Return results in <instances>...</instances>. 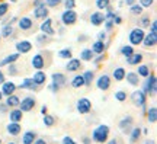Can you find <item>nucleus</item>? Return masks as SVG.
<instances>
[{
  "instance_id": "nucleus-1",
  "label": "nucleus",
  "mask_w": 157,
  "mask_h": 144,
  "mask_svg": "<svg viewBox=\"0 0 157 144\" xmlns=\"http://www.w3.org/2000/svg\"><path fill=\"white\" fill-rule=\"evenodd\" d=\"M108 135H109V127H106V125H99V127H96L95 130H93V133H92L93 140L98 141V143L106 141Z\"/></svg>"
},
{
  "instance_id": "nucleus-2",
  "label": "nucleus",
  "mask_w": 157,
  "mask_h": 144,
  "mask_svg": "<svg viewBox=\"0 0 157 144\" xmlns=\"http://www.w3.org/2000/svg\"><path fill=\"white\" fill-rule=\"evenodd\" d=\"M144 31L141 28H134L131 32H129V42L132 45H138L143 42V38H144Z\"/></svg>"
},
{
  "instance_id": "nucleus-3",
  "label": "nucleus",
  "mask_w": 157,
  "mask_h": 144,
  "mask_svg": "<svg viewBox=\"0 0 157 144\" xmlns=\"http://www.w3.org/2000/svg\"><path fill=\"white\" fill-rule=\"evenodd\" d=\"M61 21L64 25H73L77 21V13L73 9H66V12L61 15Z\"/></svg>"
},
{
  "instance_id": "nucleus-4",
  "label": "nucleus",
  "mask_w": 157,
  "mask_h": 144,
  "mask_svg": "<svg viewBox=\"0 0 157 144\" xmlns=\"http://www.w3.org/2000/svg\"><path fill=\"white\" fill-rule=\"evenodd\" d=\"M76 108H77V111L80 112V114H89L90 109H92V102H90L87 98H80V99L77 100Z\"/></svg>"
},
{
  "instance_id": "nucleus-5",
  "label": "nucleus",
  "mask_w": 157,
  "mask_h": 144,
  "mask_svg": "<svg viewBox=\"0 0 157 144\" xmlns=\"http://www.w3.org/2000/svg\"><path fill=\"white\" fill-rule=\"evenodd\" d=\"M147 82L144 84V93H148V95H154L156 93V89H157V80H156V76H147Z\"/></svg>"
},
{
  "instance_id": "nucleus-6",
  "label": "nucleus",
  "mask_w": 157,
  "mask_h": 144,
  "mask_svg": "<svg viewBox=\"0 0 157 144\" xmlns=\"http://www.w3.org/2000/svg\"><path fill=\"white\" fill-rule=\"evenodd\" d=\"M131 100L135 106H144L146 105V93L143 90H135L134 93L131 95Z\"/></svg>"
},
{
  "instance_id": "nucleus-7",
  "label": "nucleus",
  "mask_w": 157,
  "mask_h": 144,
  "mask_svg": "<svg viewBox=\"0 0 157 144\" xmlns=\"http://www.w3.org/2000/svg\"><path fill=\"white\" fill-rule=\"evenodd\" d=\"M19 105H21V111L22 112H29L31 109H34L35 106V99L34 98H25L22 102H19Z\"/></svg>"
},
{
  "instance_id": "nucleus-8",
  "label": "nucleus",
  "mask_w": 157,
  "mask_h": 144,
  "mask_svg": "<svg viewBox=\"0 0 157 144\" xmlns=\"http://www.w3.org/2000/svg\"><path fill=\"white\" fill-rule=\"evenodd\" d=\"M52 21H51L50 18H47L44 22L41 23V31H42V33H45V35H54L56 33V31L52 29Z\"/></svg>"
},
{
  "instance_id": "nucleus-9",
  "label": "nucleus",
  "mask_w": 157,
  "mask_h": 144,
  "mask_svg": "<svg viewBox=\"0 0 157 144\" xmlns=\"http://www.w3.org/2000/svg\"><path fill=\"white\" fill-rule=\"evenodd\" d=\"M96 84H98V89L106 90V89H109V86H111V79H109L108 74H103V76H101V77L98 79Z\"/></svg>"
},
{
  "instance_id": "nucleus-10",
  "label": "nucleus",
  "mask_w": 157,
  "mask_h": 144,
  "mask_svg": "<svg viewBox=\"0 0 157 144\" xmlns=\"http://www.w3.org/2000/svg\"><path fill=\"white\" fill-rule=\"evenodd\" d=\"M143 44L146 45V47H154V45L157 44V33L150 32L148 35H144Z\"/></svg>"
},
{
  "instance_id": "nucleus-11",
  "label": "nucleus",
  "mask_w": 157,
  "mask_h": 144,
  "mask_svg": "<svg viewBox=\"0 0 157 144\" xmlns=\"http://www.w3.org/2000/svg\"><path fill=\"white\" fill-rule=\"evenodd\" d=\"M16 50L19 51V53H22V54H25V53H29V51L32 50V44L29 42V41H19L16 44Z\"/></svg>"
},
{
  "instance_id": "nucleus-12",
  "label": "nucleus",
  "mask_w": 157,
  "mask_h": 144,
  "mask_svg": "<svg viewBox=\"0 0 157 144\" xmlns=\"http://www.w3.org/2000/svg\"><path fill=\"white\" fill-rule=\"evenodd\" d=\"M105 22V16L102 15L101 12H96V13H92L90 15V23L95 25V26H99L102 23Z\"/></svg>"
},
{
  "instance_id": "nucleus-13",
  "label": "nucleus",
  "mask_w": 157,
  "mask_h": 144,
  "mask_svg": "<svg viewBox=\"0 0 157 144\" xmlns=\"http://www.w3.org/2000/svg\"><path fill=\"white\" fill-rule=\"evenodd\" d=\"M3 88H2V93L6 95V96H9L12 95L15 90H16V84L13 83V82H3Z\"/></svg>"
},
{
  "instance_id": "nucleus-14",
  "label": "nucleus",
  "mask_w": 157,
  "mask_h": 144,
  "mask_svg": "<svg viewBox=\"0 0 157 144\" xmlns=\"http://www.w3.org/2000/svg\"><path fill=\"white\" fill-rule=\"evenodd\" d=\"M6 130H7V133L10 134V135H17V134L21 133V125H19L16 121H12L7 124Z\"/></svg>"
},
{
  "instance_id": "nucleus-15",
  "label": "nucleus",
  "mask_w": 157,
  "mask_h": 144,
  "mask_svg": "<svg viewBox=\"0 0 157 144\" xmlns=\"http://www.w3.org/2000/svg\"><path fill=\"white\" fill-rule=\"evenodd\" d=\"M131 125H132V118L131 116H125V118H122L121 119V122H119V128H121V131H124V133H127L129 128H131Z\"/></svg>"
},
{
  "instance_id": "nucleus-16",
  "label": "nucleus",
  "mask_w": 157,
  "mask_h": 144,
  "mask_svg": "<svg viewBox=\"0 0 157 144\" xmlns=\"http://www.w3.org/2000/svg\"><path fill=\"white\" fill-rule=\"evenodd\" d=\"M47 15H48V9L44 6H38V7H35L34 10V16L36 18V19H45L47 18Z\"/></svg>"
},
{
  "instance_id": "nucleus-17",
  "label": "nucleus",
  "mask_w": 157,
  "mask_h": 144,
  "mask_svg": "<svg viewBox=\"0 0 157 144\" xmlns=\"http://www.w3.org/2000/svg\"><path fill=\"white\" fill-rule=\"evenodd\" d=\"M44 64H45L44 57L41 56V54H35V56L32 57V66H34V68L41 70V68L44 67Z\"/></svg>"
},
{
  "instance_id": "nucleus-18",
  "label": "nucleus",
  "mask_w": 157,
  "mask_h": 144,
  "mask_svg": "<svg viewBox=\"0 0 157 144\" xmlns=\"http://www.w3.org/2000/svg\"><path fill=\"white\" fill-rule=\"evenodd\" d=\"M141 60H143V54H131L129 57H127V63H128L129 66H135V64H140L141 63Z\"/></svg>"
},
{
  "instance_id": "nucleus-19",
  "label": "nucleus",
  "mask_w": 157,
  "mask_h": 144,
  "mask_svg": "<svg viewBox=\"0 0 157 144\" xmlns=\"http://www.w3.org/2000/svg\"><path fill=\"white\" fill-rule=\"evenodd\" d=\"M68 72H77L78 68H80V60L77 58H71V60L67 63V66H66Z\"/></svg>"
},
{
  "instance_id": "nucleus-20",
  "label": "nucleus",
  "mask_w": 157,
  "mask_h": 144,
  "mask_svg": "<svg viewBox=\"0 0 157 144\" xmlns=\"http://www.w3.org/2000/svg\"><path fill=\"white\" fill-rule=\"evenodd\" d=\"M32 19H29V18H22L21 21H19V28L22 29V31H28V29L32 28Z\"/></svg>"
},
{
  "instance_id": "nucleus-21",
  "label": "nucleus",
  "mask_w": 157,
  "mask_h": 144,
  "mask_svg": "<svg viewBox=\"0 0 157 144\" xmlns=\"http://www.w3.org/2000/svg\"><path fill=\"white\" fill-rule=\"evenodd\" d=\"M36 86L38 84H35L32 79H25L22 83H21V89H29V90H35Z\"/></svg>"
},
{
  "instance_id": "nucleus-22",
  "label": "nucleus",
  "mask_w": 157,
  "mask_h": 144,
  "mask_svg": "<svg viewBox=\"0 0 157 144\" xmlns=\"http://www.w3.org/2000/svg\"><path fill=\"white\" fill-rule=\"evenodd\" d=\"M92 51L95 53V54H102L103 51H105V44H103V41H96L95 44H93V47H92Z\"/></svg>"
},
{
  "instance_id": "nucleus-23",
  "label": "nucleus",
  "mask_w": 157,
  "mask_h": 144,
  "mask_svg": "<svg viewBox=\"0 0 157 144\" xmlns=\"http://www.w3.org/2000/svg\"><path fill=\"white\" fill-rule=\"evenodd\" d=\"M45 73H42V72H36L34 74V77H32V80H34V83L35 84H42V83H45Z\"/></svg>"
},
{
  "instance_id": "nucleus-24",
  "label": "nucleus",
  "mask_w": 157,
  "mask_h": 144,
  "mask_svg": "<svg viewBox=\"0 0 157 144\" xmlns=\"http://www.w3.org/2000/svg\"><path fill=\"white\" fill-rule=\"evenodd\" d=\"M125 77L128 80L129 84H132V86H137L138 84V74H135V73H125Z\"/></svg>"
},
{
  "instance_id": "nucleus-25",
  "label": "nucleus",
  "mask_w": 157,
  "mask_h": 144,
  "mask_svg": "<svg viewBox=\"0 0 157 144\" xmlns=\"http://www.w3.org/2000/svg\"><path fill=\"white\" fill-rule=\"evenodd\" d=\"M52 82L56 84H58V86H63V84L66 83V77H64V74H61V73H54L52 74Z\"/></svg>"
},
{
  "instance_id": "nucleus-26",
  "label": "nucleus",
  "mask_w": 157,
  "mask_h": 144,
  "mask_svg": "<svg viewBox=\"0 0 157 144\" xmlns=\"http://www.w3.org/2000/svg\"><path fill=\"white\" fill-rule=\"evenodd\" d=\"M147 118H148V121L151 122V124H154V122L157 121V109H156V106H153V108L148 109V112H147Z\"/></svg>"
},
{
  "instance_id": "nucleus-27",
  "label": "nucleus",
  "mask_w": 157,
  "mask_h": 144,
  "mask_svg": "<svg viewBox=\"0 0 157 144\" xmlns=\"http://www.w3.org/2000/svg\"><path fill=\"white\" fill-rule=\"evenodd\" d=\"M83 84H84V77H83V76H74V79L71 80V86H73V88H76V89L82 88Z\"/></svg>"
},
{
  "instance_id": "nucleus-28",
  "label": "nucleus",
  "mask_w": 157,
  "mask_h": 144,
  "mask_svg": "<svg viewBox=\"0 0 157 144\" xmlns=\"http://www.w3.org/2000/svg\"><path fill=\"white\" fill-rule=\"evenodd\" d=\"M17 58H19V54H10V56H7L6 58H3V60L0 61V66H6V64H10V63H13V61H16Z\"/></svg>"
},
{
  "instance_id": "nucleus-29",
  "label": "nucleus",
  "mask_w": 157,
  "mask_h": 144,
  "mask_svg": "<svg viewBox=\"0 0 157 144\" xmlns=\"http://www.w3.org/2000/svg\"><path fill=\"white\" fill-rule=\"evenodd\" d=\"M113 77H115V80L121 82V80L125 77V70H124L122 67H118V68H115V70H113Z\"/></svg>"
},
{
  "instance_id": "nucleus-30",
  "label": "nucleus",
  "mask_w": 157,
  "mask_h": 144,
  "mask_svg": "<svg viewBox=\"0 0 157 144\" xmlns=\"http://www.w3.org/2000/svg\"><path fill=\"white\" fill-rule=\"evenodd\" d=\"M19 102H21L19 98L12 93V95H9V98H7V100H6V105L7 106H17L19 105Z\"/></svg>"
},
{
  "instance_id": "nucleus-31",
  "label": "nucleus",
  "mask_w": 157,
  "mask_h": 144,
  "mask_svg": "<svg viewBox=\"0 0 157 144\" xmlns=\"http://www.w3.org/2000/svg\"><path fill=\"white\" fill-rule=\"evenodd\" d=\"M22 141L25 144L34 143V141H35V133H32V131H26V133H25V135H23Z\"/></svg>"
},
{
  "instance_id": "nucleus-32",
  "label": "nucleus",
  "mask_w": 157,
  "mask_h": 144,
  "mask_svg": "<svg viewBox=\"0 0 157 144\" xmlns=\"http://www.w3.org/2000/svg\"><path fill=\"white\" fill-rule=\"evenodd\" d=\"M80 57H82V60H84V61H90L93 58V51L89 50V48H84V50L82 51Z\"/></svg>"
},
{
  "instance_id": "nucleus-33",
  "label": "nucleus",
  "mask_w": 157,
  "mask_h": 144,
  "mask_svg": "<svg viewBox=\"0 0 157 144\" xmlns=\"http://www.w3.org/2000/svg\"><path fill=\"white\" fill-rule=\"evenodd\" d=\"M22 119V111H19V109H13L10 112V121H16L19 122Z\"/></svg>"
},
{
  "instance_id": "nucleus-34",
  "label": "nucleus",
  "mask_w": 157,
  "mask_h": 144,
  "mask_svg": "<svg viewBox=\"0 0 157 144\" xmlns=\"http://www.w3.org/2000/svg\"><path fill=\"white\" fill-rule=\"evenodd\" d=\"M83 77H84V84H86V86H90L92 82H93V72H86L83 74Z\"/></svg>"
},
{
  "instance_id": "nucleus-35",
  "label": "nucleus",
  "mask_w": 157,
  "mask_h": 144,
  "mask_svg": "<svg viewBox=\"0 0 157 144\" xmlns=\"http://www.w3.org/2000/svg\"><path fill=\"white\" fill-rule=\"evenodd\" d=\"M12 31H13V28H12V23L10 25H5L3 26V29H2V35L5 37V38H9L12 35Z\"/></svg>"
},
{
  "instance_id": "nucleus-36",
  "label": "nucleus",
  "mask_w": 157,
  "mask_h": 144,
  "mask_svg": "<svg viewBox=\"0 0 157 144\" xmlns=\"http://www.w3.org/2000/svg\"><path fill=\"white\" fill-rule=\"evenodd\" d=\"M132 53H134V50H132V47H131V45H124L122 48H121V54L125 56V57H129Z\"/></svg>"
},
{
  "instance_id": "nucleus-37",
  "label": "nucleus",
  "mask_w": 157,
  "mask_h": 144,
  "mask_svg": "<svg viewBox=\"0 0 157 144\" xmlns=\"http://www.w3.org/2000/svg\"><path fill=\"white\" fill-rule=\"evenodd\" d=\"M138 74H140L141 77H147V76L150 74V68H148V66H140L138 67Z\"/></svg>"
},
{
  "instance_id": "nucleus-38",
  "label": "nucleus",
  "mask_w": 157,
  "mask_h": 144,
  "mask_svg": "<svg viewBox=\"0 0 157 144\" xmlns=\"http://www.w3.org/2000/svg\"><path fill=\"white\" fill-rule=\"evenodd\" d=\"M140 135H141V130H140V128H134V130H132V133H131L129 140L134 143V141H137V140L140 138Z\"/></svg>"
},
{
  "instance_id": "nucleus-39",
  "label": "nucleus",
  "mask_w": 157,
  "mask_h": 144,
  "mask_svg": "<svg viewBox=\"0 0 157 144\" xmlns=\"http://www.w3.org/2000/svg\"><path fill=\"white\" fill-rule=\"evenodd\" d=\"M58 57L60 58H71V50L70 48H64L58 53Z\"/></svg>"
},
{
  "instance_id": "nucleus-40",
  "label": "nucleus",
  "mask_w": 157,
  "mask_h": 144,
  "mask_svg": "<svg viewBox=\"0 0 157 144\" xmlns=\"http://www.w3.org/2000/svg\"><path fill=\"white\" fill-rule=\"evenodd\" d=\"M143 9H144V7L141 5H131V13H132V15H141Z\"/></svg>"
},
{
  "instance_id": "nucleus-41",
  "label": "nucleus",
  "mask_w": 157,
  "mask_h": 144,
  "mask_svg": "<svg viewBox=\"0 0 157 144\" xmlns=\"http://www.w3.org/2000/svg\"><path fill=\"white\" fill-rule=\"evenodd\" d=\"M109 6V0H96V7L98 9H106Z\"/></svg>"
},
{
  "instance_id": "nucleus-42",
  "label": "nucleus",
  "mask_w": 157,
  "mask_h": 144,
  "mask_svg": "<svg viewBox=\"0 0 157 144\" xmlns=\"http://www.w3.org/2000/svg\"><path fill=\"white\" fill-rule=\"evenodd\" d=\"M44 124L47 125V127H52V125H54V116L47 115V114H45L44 115Z\"/></svg>"
},
{
  "instance_id": "nucleus-43",
  "label": "nucleus",
  "mask_w": 157,
  "mask_h": 144,
  "mask_svg": "<svg viewBox=\"0 0 157 144\" xmlns=\"http://www.w3.org/2000/svg\"><path fill=\"white\" fill-rule=\"evenodd\" d=\"M115 99L119 100V102H124V100L127 99V93L124 90H118L117 93H115Z\"/></svg>"
},
{
  "instance_id": "nucleus-44",
  "label": "nucleus",
  "mask_w": 157,
  "mask_h": 144,
  "mask_svg": "<svg viewBox=\"0 0 157 144\" xmlns=\"http://www.w3.org/2000/svg\"><path fill=\"white\" fill-rule=\"evenodd\" d=\"M64 6H66V9H73L76 6V2L74 0H64Z\"/></svg>"
},
{
  "instance_id": "nucleus-45",
  "label": "nucleus",
  "mask_w": 157,
  "mask_h": 144,
  "mask_svg": "<svg viewBox=\"0 0 157 144\" xmlns=\"http://www.w3.org/2000/svg\"><path fill=\"white\" fill-rule=\"evenodd\" d=\"M60 2H61V0H47L45 3L50 6V7H56V6L60 5Z\"/></svg>"
},
{
  "instance_id": "nucleus-46",
  "label": "nucleus",
  "mask_w": 157,
  "mask_h": 144,
  "mask_svg": "<svg viewBox=\"0 0 157 144\" xmlns=\"http://www.w3.org/2000/svg\"><path fill=\"white\" fill-rule=\"evenodd\" d=\"M7 3H0V16H3L6 12H7Z\"/></svg>"
},
{
  "instance_id": "nucleus-47",
  "label": "nucleus",
  "mask_w": 157,
  "mask_h": 144,
  "mask_svg": "<svg viewBox=\"0 0 157 144\" xmlns=\"http://www.w3.org/2000/svg\"><path fill=\"white\" fill-rule=\"evenodd\" d=\"M140 5L143 7H150L153 5V0H140Z\"/></svg>"
},
{
  "instance_id": "nucleus-48",
  "label": "nucleus",
  "mask_w": 157,
  "mask_h": 144,
  "mask_svg": "<svg viewBox=\"0 0 157 144\" xmlns=\"http://www.w3.org/2000/svg\"><path fill=\"white\" fill-rule=\"evenodd\" d=\"M141 25H143V26H148V25H150V18L148 16L141 18Z\"/></svg>"
},
{
  "instance_id": "nucleus-49",
  "label": "nucleus",
  "mask_w": 157,
  "mask_h": 144,
  "mask_svg": "<svg viewBox=\"0 0 157 144\" xmlns=\"http://www.w3.org/2000/svg\"><path fill=\"white\" fill-rule=\"evenodd\" d=\"M9 73H10V74H16V73H17V68L13 66L12 63H10V66H9Z\"/></svg>"
},
{
  "instance_id": "nucleus-50",
  "label": "nucleus",
  "mask_w": 157,
  "mask_h": 144,
  "mask_svg": "<svg viewBox=\"0 0 157 144\" xmlns=\"http://www.w3.org/2000/svg\"><path fill=\"white\" fill-rule=\"evenodd\" d=\"M58 89H60V86H58V84H56L54 82L51 83V86H50V90H51V92H57Z\"/></svg>"
},
{
  "instance_id": "nucleus-51",
  "label": "nucleus",
  "mask_w": 157,
  "mask_h": 144,
  "mask_svg": "<svg viewBox=\"0 0 157 144\" xmlns=\"http://www.w3.org/2000/svg\"><path fill=\"white\" fill-rule=\"evenodd\" d=\"M63 143H64V144H68V143L73 144V143H74V140L71 138V137H64V138H63Z\"/></svg>"
},
{
  "instance_id": "nucleus-52",
  "label": "nucleus",
  "mask_w": 157,
  "mask_h": 144,
  "mask_svg": "<svg viewBox=\"0 0 157 144\" xmlns=\"http://www.w3.org/2000/svg\"><path fill=\"white\" fill-rule=\"evenodd\" d=\"M45 2L44 0H34V6L35 7H38V6H44Z\"/></svg>"
},
{
  "instance_id": "nucleus-53",
  "label": "nucleus",
  "mask_w": 157,
  "mask_h": 144,
  "mask_svg": "<svg viewBox=\"0 0 157 144\" xmlns=\"http://www.w3.org/2000/svg\"><path fill=\"white\" fill-rule=\"evenodd\" d=\"M44 41H47V35H41V37H38V42L39 44H42V42H44Z\"/></svg>"
},
{
  "instance_id": "nucleus-54",
  "label": "nucleus",
  "mask_w": 157,
  "mask_h": 144,
  "mask_svg": "<svg viewBox=\"0 0 157 144\" xmlns=\"http://www.w3.org/2000/svg\"><path fill=\"white\" fill-rule=\"evenodd\" d=\"M151 32L153 33H157V23H156V21L151 23Z\"/></svg>"
},
{
  "instance_id": "nucleus-55",
  "label": "nucleus",
  "mask_w": 157,
  "mask_h": 144,
  "mask_svg": "<svg viewBox=\"0 0 157 144\" xmlns=\"http://www.w3.org/2000/svg\"><path fill=\"white\" fill-rule=\"evenodd\" d=\"M3 82H5V74H3V73H2V70H0V84L3 83Z\"/></svg>"
},
{
  "instance_id": "nucleus-56",
  "label": "nucleus",
  "mask_w": 157,
  "mask_h": 144,
  "mask_svg": "<svg viewBox=\"0 0 157 144\" xmlns=\"http://www.w3.org/2000/svg\"><path fill=\"white\" fill-rule=\"evenodd\" d=\"M105 38H106V35H105L103 32L99 33V39H101V41H105Z\"/></svg>"
},
{
  "instance_id": "nucleus-57",
  "label": "nucleus",
  "mask_w": 157,
  "mask_h": 144,
  "mask_svg": "<svg viewBox=\"0 0 157 144\" xmlns=\"http://www.w3.org/2000/svg\"><path fill=\"white\" fill-rule=\"evenodd\" d=\"M134 2H135V0H125V3H127V5H128V6L134 5Z\"/></svg>"
},
{
  "instance_id": "nucleus-58",
  "label": "nucleus",
  "mask_w": 157,
  "mask_h": 144,
  "mask_svg": "<svg viewBox=\"0 0 157 144\" xmlns=\"http://www.w3.org/2000/svg\"><path fill=\"white\" fill-rule=\"evenodd\" d=\"M41 112H42V115H45V114H47V106H42V109H41Z\"/></svg>"
},
{
  "instance_id": "nucleus-59",
  "label": "nucleus",
  "mask_w": 157,
  "mask_h": 144,
  "mask_svg": "<svg viewBox=\"0 0 157 144\" xmlns=\"http://www.w3.org/2000/svg\"><path fill=\"white\" fill-rule=\"evenodd\" d=\"M5 109H6V106H5V105L0 106V111H2V112H5Z\"/></svg>"
},
{
  "instance_id": "nucleus-60",
  "label": "nucleus",
  "mask_w": 157,
  "mask_h": 144,
  "mask_svg": "<svg viewBox=\"0 0 157 144\" xmlns=\"http://www.w3.org/2000/svg\"><path fill=\"white\" fill-rule=\"evenodd\" d=\"M36 143H38V144H44L45 141H44V140H36Z\"/></svg>"
},
{
  "instance_id": "nucleus-61",
  "label": "nucleus",
  "mask_w": 157,
  "mask_h": 144,
  "mask_svg": "<svg viewBox=\"0 0 157 144\" xmlns=\"http://www.w3.org/2000/svg\"><path fill=\"white\" fill-rule=\"evenodd\" d=\"M2 96H3V93H2V92H0V100H2Z\"/></svg>"
},
{
  "instance_id": "nucleus-62",
  "label": "nucleus",
  "mask_w": 157,
  "mask_h": 144,
  "mask_svg": "<svg viewBox=\"0 0 157 144\" xmlns=\"http://www.w3.org/2000/svg\"><path fill=\"white\" fill-rule=\"evenodd\" d=\"M10 2H16V0H10Z\"/></svg>"
},
{
  "instance_id": "nucleus-63",
  "label": "nucleus",
  "mask_w": 157,
  "mask_h": 144,
  "mask_svg": "<svg viewBox=\"0 0 157 144\" xmlns=\"http://www.w3.org/2000/svg\"><path fill=\"white\" fill-rule=\"evenodd\" d=\"M0 39H2V33H0Z\"/></svg>"
},
{
  "instance_id": "nucleus-64",
  "label": "nucleus",
  "mask_w": 157,
  "mask_h": 144,
  "mask_svg": "<svg viewBox=\"0 0 157 144\" xmlns=\"http://www.w3.org/2000/svg\"><path fill=\"white\" fill-rule=\"evenodd\" d=\"M0 143H2V140H0Z\"/></svg>"
}]
</instances>
